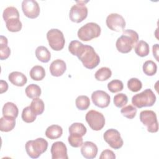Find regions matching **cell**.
I'll return each instance as SVG.
<instances>
[{
  "label": "cell",
  "instance_id": "cell-1",
  "mask_svg": "<svg viewBox=\"0 0 159 159\" xmlns=\"http://www.w3.org/2000/svg\"><path fill=\"white\" fill-rule=\"evenodd\" d=\"M139 40V35L137 32L127 29L123 31L122 34L116 41V46L117 50L122 53L130 52Z\"/></svg>",
  "mask_w": 159,
  "mask_h": 159
},
{
  "label": "cell",
  "instance_id": "cell-2",
  "mask_svg": "<svg viewBox=\"0 0 159 159\" xmlns=\"http://www.w3.org/2000/svg\"><path fill=\"white\" fill-rule=\"evenodd\" d=\"M77 57L85 68L90 70L96 68L100 62V58L94 48L88 45H84Z\"/></svg>",
  "mask_w": 159,
  "mask_h": 159
},
{
  "label": "cell",
  "instance_id": "cell-3",
  "mask_svg": "<svg viewBox=\"0 0 159 159\" xmlns=\"http://www.w3.org/2000/svg\"><path fill=\"white\" fill-rule=\"evenodd\" d=\"M25 150L27 155L32 158H37L46 152L48 142L43 138H37L29 140L25 143Z\"/></svg>",
  "mask_w": 159,
  "mask_h": 159
},
{
  "label": "cell",
  "instance_id": "cell-4",
  "mask_svg": "<svg viewBox=\"0 0 159 159\" xmlns=\"http://www.w3.org/2000/svg\"><path fill=\"white\" fill-rule=\"evenodd\" d=\"M156 101V96L150 89H146L143 91L135 94L132 98V104L137 108L151 107Z\"/></svg>",
  "mask_w": 159,
  "mask_h": 159
},
{
  "label": "cell",
  "instance_id": "cell-5",
  "mask_svg": "<svg viewBox=\"0 0 159 159\" xmlns=\"http://www.w3.org/2000/svg\"><path fill=\"white\" fill-rule=\"evenodd\" d=\"M100 26L94 22H88L79 29L77 35L83 41H89L98 37L101 34Z\"/></svg>",
  "mask_w": 159,
  "mask_h": 159
},
{
  "label": "cell",
  "instance_id": "cell-6",
  "mask_svg": "<svg viewBox=\"0 0 159 159\" xmlns=\"http://www.w3.org/2000/svg\"><path fill=\"white\" fill-rule=\"evenodd\" d=\"M50 47L55 51H60L64 47L65 40L63 32L57 29H52L47 34Z\"/></svg>",
  "mask_w": 159,
  "mask_h": 159
},
{
  "label": "cell",
  "instance_id": "cell-7",
  "mask_svg": "<svg viewBox=\"0 0 159 159\" xmlns=\"http://www.w3.org/2000/svg\"><path fill=\"white\" fill-rule=\"evenodd\" d=\"M140 120L147 128V131L155 133L158 130V124L156 113L152 110L142 111L140 113Z\"/></svg>",
  "mask_w": 159,
  "mask_h": 159
},
{
  "label": "cell",
  "instance_id": "cell-8",
  "mask_svg": "<svg viewBox=\"0 0 159 159\" xmlns=\"http://www.w3.org/2000/svg\"><path fill=\"white\" fill-rule=\"evenodd\" d=\"M85 119L89 126L93 130H100L105 125L104 116L102 113L95 110L88 111L86 114Z\"/></svg>",
  "mask_w": 159,
  "mask_h": 159
},
{
  "label": "cell",
  "instance_id": "cell-9",
  "mask_svg": "<svg viewBox=\"0 0 159 159\" xmlns=\"http://www.w3.org/2000/svg\"><path fill=\"white\" fill-rule=\"evenodd\" d=\"M77 4L73 5L70 11L69 17L70 20L76 23L81 22L88 16V8L84 1H76Z\"/></svg>",
  "mask_w": 159,
  "mask_h": 159
},
{
  "label": "cell",
  "instance_id": "cell-10",
  "mask_svg": "<svg viewBox=\"0 0 159 159\" xmlns=\"http://www.w3.org/2000/svg\"><path fill=\"white\" fill-rule=\"evenodd\" d=\"M103 138L109 145L114 149H119L124 143L119 132L114 129L107 130L103 135Z\"/></svg>",
  "mask_w": 159,
  "mask_h": 159
},
{
  "label": "cell",
  "instance_id": "cell-11",
  "mask_svg": "<svg viewBox=\"0 0 159 159\" xmlns=\"http://www.w3.org/2000/svg\"><path fill=\"white\" fill-rule=\"evenodd\" d=\"M106 25L109 29L113 31L120 32L125 27V21L124 17L117 13L110 14L106 18Z\"/></svg>",
  "mask_w": 159,
  "mask_h": 159
},
{
  "label": "cell",
  "instance_id": "cell-12",
  "mask_svg": "<svg viewBox=\"0 0 159 159\" xmlns=\"http://www.w3.org/2000/svg\"><path fill=\"white\" fill-rule=\"evenodd\" d=\"M22 10L24 15L30 19L37 18L40 14V7L34 0H24L22 2Z\"/></svg>",
  "mask_w": 159,
  "mask_h": 159
},
{
  "label": "cell",
  "instance_id": "cell-13",
  "mask_svg": "<svg viewBox=\"0 0 159 159\" xmlns=\"http://www.w3.org/2000/svg\"><path fill=\"white\" fill-rule=\"evenodd\" d=\"M91 99L93 104L100 108L107 107L111 102L109 95L102 90L94 91L91 94Z\"/></svg>",
  "mask_w": 159,
  "mask_h": 159
},
{
  "label": "cell",
  "instance_id": "cell-14",
  "mask_svg": "<svg viewBox=\"0 0 159 159\" xmlns=\"http://www.w3.org/2000/svg\"><path fill=\"white\" fill-rule=\"evenodd\" d=\"M52 159H68L67 148L63 142H54L51 147Z\"/></svg>",
  "mask_w": 159,
  "mask_h": 159
},
{
  "label": "cell",
  "instance_id": "cell-15",
  "mask_svg": "<svg viewBox=\"0 0 159 159\" xmlns=\"http://www.w3.org/2000/svg\"><path fill=\"white\" fill-rule=\"evenodd\" d=\"M98 152V148L97 145L89 141H86L83 143L81 148V153L82 155L87 159H93L94 158Z\"/></svg>",
  "mask_w": 159,
  "mask_h": 159
},
{
  "label": "cell",
  "instance_id": "cell-16",
  "mask_svg": "<svg viewBox=\"0 0 159 159\" xmlns=\"http://www.w3.org/2000/svg\"><path fill=\"white\" fill-rule=\"evenodd\" d=\"M66 70L65 62L61 59L53 61L50 66V71L52 76L58 77L61 76Z\"/></svg>",
  "mask_w": 159,
  "mask_h": 159
},
{
  "label": "cell",
  "instance_id": "cell-17",
  "mask_svg": "<svg viewBox=\"0 0 159 159\" xmlns=\"http://www.w3.org/2000/svg\"><path fill=\"white\" fill-rule=\"evenodd\" d=\"M8 79L12 84L17 86H23L27 81L26 76L19 71H13L9 75Z\"/></svg>",
  "mask_w": 159,
  "mask_h": 159
},
{
  "label": "cell",
  "instance_id": "cell-18",
  "mask_svg": "<svg viewBox=\"0 0 159 159\" xmlns=\"http://www.w3.org/2000/svg\"><path fill=\"white\" fill-rule=\"evenodd\" d=\"M16 125V118L3 116L0 119V130L2 132L11 131Z\"/></svg>",
  "mask_w": 159,
  "mask_h": 159
},
{
  "label": "cell",
  "instance_id": "cell-19",
  "mask_svg": "<svg viewBox=\"0 0 159 159\" xmlns=\"http://www.w3.org/2000/svg\"><path fill=\"white\" fill-rule=\"evenodd\" d=\"M19 110L17 106L11 102H6L2 107V115L6 117L16 118L18 116Z\"/></svg>",
  "mask_w": 159,
  "mask_h": 159
},
{
  "label": "cell",
  "instance_id": "cell-20",
  "mask_svg": "<svg viewBox=\"0 0 159 159\" xmlns=\"http://www.w3.org/2000/svg\"><path fill=\"white\" fill-rule=\"evenodd\" d=\"M63 134L61 127L58 125H52L47 127L45 131V135L47 138L53 140L60 138Z\"/></svg>",
  "mask_w": 159,
  "mask_h": 159
},
{
  "label": "cell",
  "instance_id": "cell-21",
  "mask_svg": "<svg viewBox=\"0 0 159 159\" xmlns=\"http://www.w3.org/2000/svg\"><path fill=\"white\" fill-rule=\"evenodd\" d=\"M35 56L37 58L43 63H47L51 58V54L47 47L39 46L35 50Z\"/></svg>",
  "mask_w": 159,
  "mask_h": 159
},
{
  "label": "cell",
  "instance_id": "cell-22",
  "mask_svg": "<svg viewBox=\"0 0 159 159\" xmlns=\"http://www.w3.org/2000/svg\"><path fill=\"white\" fill-rule=\"evenodd\" d=\"M7 39L3 36H0V59L1 60L7 59L11 54V49L7 46Z\"/></svg>",
  "mask_w": 159,
  "mask_h": 159
},
{
  "label": "cell",
  "instance_id": "cell-23",
  "mask_svg": "<svg viewBox=\"0 0 159 159\" xmlns=\"http://www.w3.org/2000/svg\"><path fill=\"white\" fill-rule=\"evenodd\" d=\"M6 22V26L7 30L12 32H17L21 30L22 24L19 18L12 17L7 20Z\"/></svg>",
  "mask_w": 159,
  "mask_h": 159
},
{
  "label": "cell",
  "instance_id": "cell-24",
  "mask_svg": "<svg viewBox=\"0 0 159 159\" xmlns=\"http://www.w3.org/2000/svg\"><path fill=\"white\" fill-rule=\"evenodd\" d=\"M135 53L141 57H146L150 52L149 45L143 40H140L138 42L134 47Z\"/></svg>",
  "mask_w": 159,
  "mask_h": 159
},
{
  "label": "cell",
  "instance_id": "cell-25",
  "mask_svg": "<svg viewBox=\"0 0 159 159\" xmlns=\"http://www.w3.org/2000/svg\"><path fill=\"white\" fill-rule=\"evenodd\" d=\"M30 76L34 81H41L45 76V71L43 66L35 65L30 71Z\"/></svg>",
  "mask_w": 159,
  "mask_h": 159
},
{
  "label": "cell",
  "instance_id": "cell-26",
  "mask_svg": "<svg viewBox=\"0 0 159 159\" xmlns=\"http://www.w3.org/2000/svg\"><path fill=\"white\" fill-rule=\"evenodd\" d=\"M32 111L37 116L42 114L45 109V104L43 101L40 98H34L29 106Z\"/></svg>",
  "mask_w": 159,
  "mask_h": 159
},
{
  "label": "cell",
  "instance_id": "cell-27",
  "mask_svg": "<svg viewBox=\"0 0 159 159\" xmlns=\"http://www.w3.org/2000/svg\"><path fill=\"white\" fill-rule=\"evenodd\" d=\"M25 94L30 99L37 98L41 95V89L37 84H30L26 87Z\"/></svg>",
  "mask_w": 159,
  "mask_h": 159
},
{
  "label": "cell",
  "instance_id": "cell-28",
  "mask_svg": "<svg viewBox=\"0 0 159 159\" xmlns=\"http://www.w3.org/2000/svg\"><path fill=\"white\" fill-rule=\"evenodd\" d=\"M112 75V71L108 67H102L96 71L94 76L95 78L101 81H106L111 78Z\"/></svg>",
  "mask_w": 159,
  "mask_h": 159
},
{
  "label": "cell",
  "instance_id": "cell-29",
  "mask_svg": "<svg viewBox=\"0 0 159 159\" xmlns=\"http://www.w3.org/2000/svg\"><path fill=\"white\" fill-rule=\"evenodd\" d=\"M157 71V64L152 60H147L143 65V71L147 76H153Z\"/></svg>",
  "mask_w": 159,
  "mask_h": 159
},
{
  "label": "cell",
  "instance_id": "cell-30",
  "mask_svg": "<svg viewBox=\"0 0 159 159\" xmlns=\"http://www.w3.org/2000/svg\"><path fill=\"white\" fill-rule=\"evenodd\" d=\"M76 107L81 111L86 110L90 106V100L87 96L81 95L77 97L75 101Z\"/></svg>",
  "mask_w": 159,
  "mask_h": 159
},
{
  "label": "cell",
  "instance_id": "cell-31",
  "mask_svg": "<svg viewBox=\"0 0 159 159\" xmlns=\"http://www.w3.org/2000/svg\"><path fill=\"white\" fill-rule=\"evenodd\" d=\"M68 129H69L70 134H71V133L78 134L81 135L82 137L84 136L87 132V129L84 126V125L80 122H75L72 124L69 127Z\"/></svg>",
  "mask_w": 159,
  "mask_h": 159
},
{
  "label": "cell",
  "instance_id": "cell-32",
  "mask_svg": "<svg viewBox=\"0 0 159 159\" xmlns=\"http://www.w3.org/2000/svg\"><path fill=\"white\" fill-rule=\"evenodd\" d=\"M37 117L35 115L31 110L30 106H27L23 109L22 112V119L26 123L33 122Z\"/></svg>",
  "mask_w": 159,
  "mask_h": 159
},
{
  "label": "cell",
  "instance_id": "cell-33",
  "mask_svg": "<svg viewBox=\"0 0 159 159\" xmlns=\"http://www.w3.org/2000/svg\"><path fill=\"white\" fill-rule=\"evenodd\" d=\"M68 140L70 145L71 147L75 148H78L82 146L83 143V139L82 138V136L78 134H70V135L68 137Z\"/></svg>",
  "mask_w": 159,
  "mask_h": 159
},
{
  "label": "cell",
  "instance_id": "cell-34",
  "mask_svg": "<svg viewBox=\"0 0 159 159\" xmlns=\"http://www.w3.org/2000/svg\"><path fill=\"white\" fill-rule=\"evenodd\" d=\"M2 17L4 21H6L10 18L17 17L19 18V13L17 8L13 6H9L6 7L2 13Z\"/></svg>",
  "mask_w": 159,
  "mask_h": 159
},
{
  "label": "cell",
  "instance_id": "cell-35",
  "mask_svg": "<svg viewBox=\"0 0 159 159\" xmlns=\"http://www.w3.org/2000/svg\"><path fill=\"white\" fill-rule=\"evenodd\" d=\"M137 109L132 105H127L122 107L120 110L121 114L125 117L132 119H134L137 114Z\"/></svg>",
  "mask_w": 159,
  "mask_h": 159
},
{
  "label": "cell",
  "instance_id": "cell-36",
  "mask_svg": "<svg viewBox=\"0 0 159 159\" xmlns=\"http://www.w3.org/2000/svg\"><path fill=\"white\" fill-rule=\"evenodd\" d=\"M107 88L111 93H115L121 91L124 88V84L119 80H113L107 84Z\"/></svg>",
  "mask_w": 159,
  "mask_h": 159
},
{
  "label": "cell",
  "instance_id": "cell-37",
  "mask_svg": "<svg viewBox=\"0 0 159 159\" xmlns=\"http://www.w3.org/2000/svg\"><path fill=\"white\" fill-rule=\"evenodd\" d=\"M127 87L132 92H137L142 88V83L140 80L136 78H132L127 81Z\"/></svg>",
  "mask_w": 159,
  "mask_h": 159
},
{
  "label": "cell",
  "instance_id": "cell-38",
  "mask_svg": "<svg viewBox=\"0 0 159 159\" xmlns=\"http://www.w3.org/2000/svg\"><path fill=\"white\" fill-rule=\"evenodd\" d=\"M128 98L124 93H119L114 97V104L117 107H122L127 104Z\"/></svg>",
  "mask_w": 159,
  "mask_h": 159
},
{
  "label": "cell",
  "instance_id": "cell-39",
  "mask_svg": "<svg viewBox=\"0 0 159 159\" xmlns=\"http://www.w3.org/2000/svg\"><path fill=\"white\" fill-rule=\"evenodd\" d=\"M100 159H115L116 155L115 153L111 150L106 149L102 152L101 155L99 156Z\"/></svg>",
  "mask_w": 159,
  "mask_h": 159
},
{
  "label": "cell",
  "instance_id": "cell-40",
  "mask_svg": "<svg viewBox=\"0 0 159 159\" xmlns=\"http://www.w3.org/2000/svg\"><path fill=\"white\" fill-rule=\"evenodd\" d=\"M0 89H1V94L6 92L8 89V84L6 81L4 80L0 81Z\"/></svg>",
  "mask_w": 159,
  "mask_h": 159
},
{
  "label": "cell",
  "instance_id": "cell-41",
  "mask_svg": "<svg viewBox=\"0 0 159 159\" xmlns=\"http://www.w3.org/2000/svg\"><path fill=\"white\" fill-rule=\"evenodd\" d=\"M158 44H155L153 45L152 47V50H153V57H155L156 60L157 61H158Z\"/></svg>",
  "mask_w": 159,
  "mask_h": 159
}]
</instances>
